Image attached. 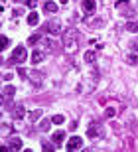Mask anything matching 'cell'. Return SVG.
I'll use <instances>...</instances> for the list:
<instances>
[{
  "label": "cell",
  "instance_id": "cell-15",
  "mask_svg": "<svg viewBox=\"0 0 138 152\" xmlns=\"http://www.w3.org/2000/svg\"><path fill=\"white\" fill-rule=\"evenodd\" d=\"M8 146H10V150H20V148H22V140H20V138H12V140L8 142Z\"/></svg>",
  "mask_w": 138,
  "mask_h": 152
},
{
  "label": "cell",
  "instance_id": "cell-1",
  "mask_svg": "<svg viewBox=\"0 0 138 152\" xmlns=\"http://www.w3.org/2000/svg\"><path fill=\"white\" fill-rule=\"evenodd\" d=\"M77 36L79 34L75 32V30H69V32L63 36V42H61V44H63V50H65V51L77 50Z\"/></svg>",
  "mask_w": 138,
  "mask_h": 152
},
{
  "label": "cell",
  "instance_id": "cell-26",
  "mask_svg": "<svg viewBox=\"0 0 138 152\" xmlns=\"http://www.w3.org/2000/svg\"><path fill=\"white\" fill-rule=\"evenodd\" d=\"M26 6H30V8H34V6H36V0H26Z\"/></svg>",
  "mask_w": 138,
  "mask_h": 152
},
{
  "label": "cell",
  "instance_id": "cell-16",
  "mask_svg": "<svg viewBox=\"0 0 138 152\" xmlns=\"http://www.w3.org/2000/svg\"><path fill=\"white\" fill-rule=\"evenodd\" d=\"M85 61L87 63H95L97 61V51H93V50L87 51V53H85Z\"/></svg>",
  "mask_w": 138,
  "mask_h": 152
},
{
  "label": "cell",
  "instance_id": "cell-25",
  "mask_svg": "<svg viewBox=\"0 0 138 152\" xmlns=\"http://www.w3.org/2000/svg\"><path fill=\"white\" fill-rule=\"evenodd\" d=\"M6 48H8V38L2 36V50H6Z\"/></svg>",
  "mask_w": 138,
  "mask_h": 152
},
{
  "label": "cell",
  "instance_id": "cell-24",
  "mask_svg": "<svg viewBox=\"0 0 138 152\" xmlns=\"http://www.w3.org/2000/svg\"><path fill=\"white\" fill-rule=\"evenodd\" d=\"M42 148H44V150H55V146H53V144H50V142H44Z\"/></svg>",
  "mask_w": 138,
  "mask_h": 152
},
{
  "label": "cell",
  "instance_id": "cell-4",
  "mask_svg": "<svg viewBox=\"0 0 138 152\" xmlns=\"http://www.w3.org/2000/svg\"><path fill=\"white\" fill-rule=\"evenodd\" d=\"M45 30H47V32H50L51 36H61V32H63L61 24H59V22H53V20L45 24Z\"/></svg>",
  "mask_w": 138,
  "mask_h": 152
},
{
  "label": "cell",
  "instance_id": "cell-13",
  "mask_svg": "<svg viewBox=\"0 0 138 152\" xmlns=\"http://www.w3.org/2000/svg\"><path fill=\"white\" fill-rule=\"evenodd\" d=\"M42 111L39 109H36V111H30V115H28V118H30V123H36V121H39V117H42Z\"/></svg>",
  "mask_w": 138,
  "mask_h": 152
},
{
  "label": "cell",
  "instance_id": "cell-8",
  "mask_svg": "<svg viewBox=\"0 0 138 152\" xmlns=\"http://www.w3.org/2000/svg\"><path fill=\"white\" fill-rule=\"evenodd\" d=\"M24 115H26L24 105H16V107L12 109V117H14V118H24Z\"/></svg>",
  "mask_w": 138,
  "mask_h": 152
},
{
  "label": "cell",
  "instance_id": "cell-7",
  "mask_svg": "<svg viewBox=\"0 0 138 152\" xmlns=\"http://www.w3.org/2000/svg\"><path fill=\"white\" fill-rule=\"evenodd\" d=\"M81 6H83V10L87 12V14H93V12H95V8H97L95 0H83V2H81Z\"/></svg>",
  "mask_w": 138,
  "mask_h": 152
},
{
  "label": "cell",
  "instance_id": "cell-21",
  "mask_svg": "<svg viewBox=\"0 0 138 152\" xmlns=\"http://www.w3.org/2000/svg\"><path fill=\"white\" fill-rule=\"evenodd\" d=\"M51 123H53V121H47V118H45V121H42V124H39V129H42V130H47V129H50V124Z\"/></svg>",
  "mask_w": 138,
  "mask_h": 152
},
{
  "label": "cell",
  "instance_id": "cell-3",
  "mask_svg": "<svg viewBox=\"0 0 138 152\" xmlns=\"http://www.w3.org/2000/svg\"><path fill=\"white\" fill-rule=\"evenodd\" d=\"M101 130H103V129H101V123H99V121H93V123L89 124V129H87V136L91 138V140H93V138H99Z\"/></svg>",
  "mask_w": 138,
  "mask_h": 152
},
{
  "label": "cell",
  "instance_id": "cell-10",
  "mask_svg": "<svg viewBox=\"0 0 138 152\" xmlns=\"http://www.w3.org/2000/svg\"><path fill=\"white\" fill-rule=\"evenodd\" d=\"M51 140H53L55 144H61V142L65 140V132H63V130H57V132H53V134H51Z\"/></svg>",
  "mask_w": 138,
  "mask_h": 152
},
{
  "label": "cell",
  "instance_id": "cell-14",
  "mask_svg": "<svg viewBox=\"0 0 138 152\" xmlns=\"http://www.w3.org/2000/svg\"><path fill=\"white\" fill-rule=\"evenodd\" d=\"M126 63H130V65H138V51L128 53V56H126Z\"/></svg>",
  "mask_w": 138,
  "mask_h": 152
},
{
  "label": "cell",
  "instance_id": "cell-18",
  "mask_svg": "<svg viewBox=\"0 0 138 152\" xmlns=\"http://www.w3.org/2000/svg\"><path fill=\"white\" fill-rule=\"evenodd\" d=\"M28 24H30V26H36V24H38V14H36V12H32V14L28 16Z\"/></svg>",
  "mask_w": 138,
  "mask_h": 152
},
{
  "label": "cell",
  "instance_id": "cell-20",
  "mask_svg": "<svg viewBox=\"0 0 138 152\" xmlns=\"http://www.w3.org/2000/svg\"><path fill=\"white\" fill-rule=\"evenodd\" d=\"M39 39H42V36H39V34H34V36H30V39H28V44H38Z\"/></svg>",
  "mask_w": 138,
  "mask_h": 152
},
{
  "label": "cell",
  "instance_id": "cell-5",
  "mask_svg": "<svg viewBox=\"0 0 138 152\" xmlns=\"http://www.w3.org/2000/svg\"><path fill=\"white\" fill-rule=\"evenodd\" d=\"M83 146V138L81 136H71L67 140V150H79Z\"/></svg>",
  "mask_w": 138,
  "mask_h": 152
},
{
  "label": "cell",
  "instance_id": "cell-11",
  "mask_svg": "<svg viewBox=\"0 0 138 152\" xmlns=\"http://www.w3.org/2000/svg\"><path fill=\"white\" fill-rule=\"evenodd\" d=\"M14 93H16V87H14V85H4V87H2V97H12L14 95Z\"/></svg>",
  "mask_w": 138,
  "mask_h": 152
},
{
  "label": "cell",
  "instance_id": "cell-17",
  "mask_svg": "<svg viewBox=\"0 0 138 152\" xmlns=\"http://www.w3.org/2000/svg\"><path fill=\"white\" fill-rule=\"evenodd\" d=\"M126 30H128V32H138V20H130V22H126Z\"/></svg>",
  "mask_w": 138,
  "mask_h": 152
},
{
  "label": "cell",
  "instance_id": "cell-23",
  "mask_svg": "<svg viewBox=\"0 0 138 152\" xmlns=\"http://www.w3.org/2000/svg\"><path fill=\"white\" fill-rule=\"evenodd\" d=\"M10 134V126L8 124H2V136H8Z\"/></svg>",
  "mask_w": 138,
  "mask_h": 152
},
{
  "label": "cell",
  "instance_id": "cell-22",
  "mask_svg": "<svg viewBox=\"0 0 138 152\" xmlns=\"http://www.w3.org/2000/svg\"><path fill=\"white\" fill-rule=\"evenodd\" d=\"M105 117H107V118H112V117H115V109H110V107H109V109L105 111Z\"/></svg>",
  "mask_w": 138,
  "mask_h": 152
},
{
  "label": "cell",
  "instance_id": "cell-2",
  "mask_svg": "<svg viewBox=\"0 0 138 152\" xmlns=\"http://www.w3.org/2000/svg\"><path fill=\"white\" fill-rule=\"evenodd\" d=\"M26 57H28V51L22 45H18L16 50L12 51V63H22V61H26Z\"/></svg>",
  "mask_w": 138,
  "mask_h": 152
},
{
  "label": "cell",
  "instance_id": "cell-12",
  "mask_svg": "<svg viewBox=\"0 0 138 152\" xmlns=\"http://www.w3.org/2000/svg\"><path fill=\"white\" fill-rule=\"evenodd\" d=\"M57 8H59V6L55 4V2H50V0H47V2L44 4V12H50V14H53V12H57Z\"/></svg>",
  "mask_w": 138,
  "mask_h": 152
},
{
  "label": "cell",
  "instance_id": "cell-6",
  "mask_svg": "<svg viewBox=\"0 0 138 152\" xmlns=\"http://www.w3.org/2000/svg\"><path fill=\"white\" fill-rule=\"evenodd\" d=\"M128 4H130L128 0H118V2H116V10L120 12V14H124V12H126L128 16H132L134 10H130V8H128Z\"/></svg>",
  "mask_w": 138,
  "mask_h": 152
},
{
  "label": "cell",
  "instance_id": "cell-19",
  "mask_svg": "<svg viewBox=\"0 0 138 152\" xmlns=\"http://www.w3.org/2000/svg\"><path fill=\"white\" fill-rule=\"evenodd\" d=\"M51 121H53V124H61L65 121V117H63V115H55V117H51Z\"/></svg>",
  "mask_w": 138,
  "mask_h": 152
},
{
  "label": "cell",
  "instance_id": "cell-9",
  "mask_svg": "<svg viewBox=\"0 0 138 152\" xmlns=\"http://www.w3.org/2000/svg\"><path fill=\"white\" fill-rule=\"evenodd\" d=\"M44 57H45V51L36 50V51L32 53V63H39V61H44Z\"/></svg>",
  "mask_w": 138,
  "mask_h": 152
}]
</instances>
